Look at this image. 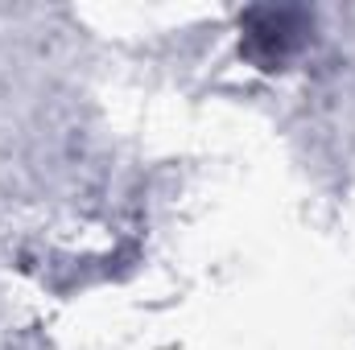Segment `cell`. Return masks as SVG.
Returning <instances> with one entry per match:
<instances>
[{
	"label": "cell",
	"instance_id": "cell-1",
	"mask_svg": "<svg viewBox=\"0 0 355 350\" xmlns=\"http://www.w3.org/2000/svg\"><path fill=\"white\" fill-rule=\"evenodd\" d=\"M244 29V54L261 66H285L314 29V17L306 8H252L240 21Z\"/></svg>",
	"mask_w": 355,
	"mask_h": 350
}]
</instances>
